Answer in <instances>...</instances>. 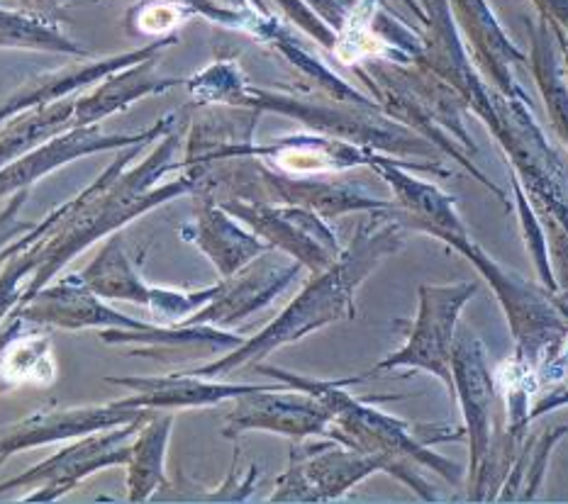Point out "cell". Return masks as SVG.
Wrapping results in <instances>:
<instances>
[{
    "label": "cell",
    "instance_id": "29",
    "mask_svg": "<svg viewBox=\"0 0 568 504\" xmlns=\"http://www.w3.org/2000/svg\"><path fill=\"white\" fill-rule=\"evenodd\" d=\"M0 49H22V52H47L77 59H95L93 52L73 42L61 32L54 20L37 10L0 8Z\"/></svg>",
    "mask_w": 568,
    "mask_h": 504
},
{
    "label": "cell",
    "instance_id": "8",
    "mask_svg": "<svg viewBox=\"0 0 568 504\" xmlns=\"http://www.w3.org/2000/svg\"><path fill=\"white\" fill-rule=\"evenodd\" d=\"M478 288L476 280H456L444 282V286L423 282L417 288V315L407 329L405 343L398 351L381 359L374 368H368L364 376H356L359 383L383 373H393L398 368H410V371H423L437 378L454 402V343L456 335H459L464 307L476 298Z\"/></svg>",
    "mask_w": 568,
    "mask_h": 504
},
{
    "label": "cell",
    "instance_id": "15",
    "mask_svg": "<svg viewBox=\"0 0 568 504\" xmlns=\"http://www.w3.org/2000/svg\"><path fill=\"white\" fill-rule=\"evenodd\" d=\"M174 127L176 117L166 115L162 120H156L152 127L134 134H105L101 125L73 127L61 132L42 146H37L30 154H24L12 164L0 168V203L10 198L12 193L32 188L37 181L54 174L61 166L77 162V158L93 156L101 152H122L134 144H152L166 137L169 132H174Z\"/></svg>",
    "mask_w": 568,
    "mask_h": 504
},
{
    "label": "cell",
    "instance_id": "32",
    "mask_svg": "<svg viewBox=\"0 0 568 504\" xmlns=\"http://www.w3.org/2000/svg\"><path fill=\"white\" fill-rule=\"evenodd\" d=\"M240 463V451L234 453L232 469L225 477V483L217 487H203L193 483L191 477L176 475L174 481H169L159 493L154 495V502H207V504H217V502H246L254 495V487L258 481V465L254 463L246 475H240L237 471Z\"/></svg>",
    "mask_w": 568,
    "mask_h": 504
},
{
    "label": "cell",
    "instance_id": "41",
    "mask_svg": "<svg viewBox=\"0 0 568 504\" xmlns=\"http://www.w3.org/2000/svg\"><path fill=\"white\" fill-rule=\"evenodd\" d=\"M398 3L410 10L419 22H425V8H423V3H419V0H398Z\"/></svg>",
    "mask_w": 568,
    "mask_h": 504
},
{
    "label": "cell",
    "instance_id": "2",
    "mask_svg": "<svg viewBox=\"0 0 568 504\" xmlns=\"http://www.w3.org/2000/svg\"><path fill=\"white\" fill-rule=\"evenodd\" d=\"M405 232L407 229L390 215V210L368 213L337 261L307 280L276 319H271L256 337L244 339L240 347L230 349L222 359L191 368L189 373L203 378L240 373L317 329L354 319L356 292L388 256H395L405 247Z\"/></svg>",
    "mask_w": 568,
    "mask_h": 504
},
{
    "label": "cell",
    "instance_id": "14",
    "mask_svg": "<svg viewBox=\"0 0 568 504\" xmlns=\"http://www.w3.org/2000/svg\"><path fill=\"white\" fill-rule=\"evenodd\" d=\"M217 203L262 237L271 249H278L303 264L311 276L323 274L344 251L337 232L327 225V219L307 207L237 198Z\"/></svg>",
    "mask_w": 568,
    "mask_h": 504
},
{
    "label": "cell",
    "instance_id": "1",
    "mask_svg": "<svg viewBox=\"0 0 568 504\" xmlns=\"http://www.w3.org/2000/svg\"><path fill=\"white\" fill-rule=\"evenodd\" d=\"M142 146L146 144L122 150L89 188H83L77 198L59 205L54 213L42 219V264L28 282L24 300H30L49 280H54L61 268L71 264L81 251L93 247L95 241L103 237L108 239L138 217L181 198V195H193L195 183L186 174L162 183L171 171H181V134L169 132L142 164L125 171L132 158L142 154Z\"/></svg>",
    "mask_w": 568,
    "mask_h": 504
},
{
    "label": "cell",
    "instance_id": "16",
    "mask_svg": "<svg viewBox=\"0 0 568 504\" xmlns=\"http://www.w3.org/2000/svg\"><path fill=\"white\" fill-rule=\"evenodd\" d=\"M305 270L303 264L278 249H268L237 274L220 280V292L201 310H195L183 325L232 327L242 322L266 305L274 302L283 290H288Z\"/></svg>",
    "mask_w": 568,
    "mask_h": 504
},
{
    "label": "cell",
    "instance_id": "10",
    "mask_svg": "<svg viewBox=\"0 0 568 504\" xmlns=\"http://www.w3.org/2000/svg\"><path fill=\"white\" fill-rule=\"evenodd\" d=\"M144 420L71 439V444L59 449L49 459L0 483V495L10 490H32L22 502H57L98 471L128 465L132 439Z\"/></svg>",
    "mask_w": 568,
    "mask_h": 504
},
{
    "label": "cell",
    "instance_id": "37",
    "mask_svg": "<svg viewBox=\"0 0 568 504\" xmlns=\"http://www.w3.org/2000/svg\"><path fill=\"white\" fill-rule=\"evenodd\" d=\"M30 198V188L12 193L10 198L0 203V251H3L8 244L20 239L22 235H28L37 227V223H30V219L22 217V207Z\"/></svg>",
    "mask_w": 568,
    "mask_h": 504
},
{
    "label": "cell",
    "instance_id": "26",
    "mask_svg": "<svg viewBox=\"0 0 568 504\" xmlns=\"http://www.w3.org/2000/svg\"><path fill=\"white\" fill-rule=\"evenodd\" d=\"M529 34V69H532L535 83L547 107V115L554 132L568 150V81L564 73V61L549 22L545 18L525 20Z\"/></svg>",
    "mask_w": 568,
    "mask_h": 504
},
{
    "label": "cell",
    "instance_id": "17",
    "mask_svg": "<svg viewBox=\"0 0 568 504\" xmlns=\"http://www.w3.org/2000/svg\"><path fill=\"white\" fill-rule=\"evenodd\" d=\"M10 317H20L24 325L64 331L83 329H138L146 331L154 325L140 322L110 307L101 295L83 282L79 274L49 280L30 300H24Z\"/></svg>",
    "mask_w": 568,
    "mask_h": 504
},
{
    "label": "cell",
    "instance_id": "11",
    "mask_svg": "<svg viewBox=\"0 0 568 504\" xmlns=\"http://www.w3.org/2000/svg\"><path fill=\"white\" fill-rule=\"evenodd\" d=\"M454 395L462 408L464 434L468 441V465H466V490L474 495L496 439V404L498 383L496 371L490 368L488 349L474 329L459 327L454 343Z\"/></svg>",
    "mask_w": 568,
    "mask_h": 504
},
{
    "label": "cell",
    "instance_id": "31",
    "mask_svg": "<svg viewBox=\"0 0 568 504\" xmlns=\"http://www.w3.org/2000/svg\"><path fill=\"white\" fill-rule=\"evenodd\" d=\"M57 366L52 359V343L47 337H28L24 322L16 329L0 353V383L22 385V383H52Z\"/></svg>",
    "mask_w": 568,
    "mask_h": 504
},
{
    "label": "cell",
    "instance_id": "7",
    "mask_svg": "<svg viewBox=\"0 0 568 504\" xmlns=\"http://www.w3.org/2000/svg\"><path fill=\"white\" fill-rule=\"evenodd\" d=\"M439 241L464 256L468 264H474L478 276L488 282L493 295H496L505 319H508L515 356H520V359L537 368V363L568 335V319L557 300H554V292H549L541 282L537 286V282L527 280L488 256L484 247L468 235L466 223L444 232Z\"/></svg>",
    "mask_w": 568,
    "mask_h": 504
},
{
    "label": "cell",
    "instance_id": "44",
    "mask_svg": "<svg viewBox=\"0 0 568 504\" xmlns=\"http://www.w3.org/2000/svg\"><path fill=\"white\" fill-rule=\"evenodd\" d=\"M6 461H8L6 456H0V469H3V465H6Z\"/></svg>",
    "mask_w": 568,
    "mask_h": 504
},
{
    "label": "cell",
    "instance_id": "21",
    "mask_svg": "<svg viewBox=\"0 0 568 504\" xmlns=\"http://www.w3.org/2000/svg\"><path fill=\"white\" fill-rule=\"evenodd\" d=\"M181 40L179 34H166L159 37V40H152L150 44H144L140 49H130V52H122L108 59H91V61H81V64H73L67 69H54V71H44L40 76L30 79L20 89L8 95L3 105H0V125L8 122L10 117H16L24 110L37 107V105H49L57 101H64L71 93H77L85 85H95L101 83L110 73H115L125 66L140 64V61L150 59V56H162L166 49L176 47Z\"/></svg>",
    "mask_w": 568,
    "mask_h": 504
},
{
    "label": "cell",
    "instance_id": "3",
    "mask_svg": "<svg viewBox=\"0 0 568 504\" xmlns=\"http://www.w3.org/2000/svg\"><path fill=\"white\" fill-rule=\"evenodd\" d=\"M252 371L276 378L278 383L311 392V395L323 400L332 412V420H335L332 439L342 441V444L352 449L381 456L390 465V477L400 481L423 502H439L435 487L425 477V471L439 475L444 483L454 487L466 485L464 465L432 451L435 444L466 439L464 429L413 424L400 420V416L383 412L376 404L381 398L362 400L352 395L349 385H359V378L356 376L344 380H317L286 371V368L266 361L252 366Z\"/></svg>",
    "mask_w": 568,
    "mask_h": 504
},
{
    "label": "cell",
    "instance_id": "39",
    "mask_svg": "<svg viewBox=\"0 0 568 504\" xmlns=\"http://www.w3.org/2000/svg\"><path fill=\"white\" fill-rule=\"evenodd\" d=\"M554 37H557V44H559V52H561V61H564V73H566V81H568V32H564L557 24H549Z\"/></svg>",
    "mask_w": 568,
    "mask_h": 504
},
{
    "label": "cell",
    "instance_id": "20",
    "mask_svg": "<svg viewBox=\"0 0 568 504\" xmlns=\"http://www.w3.org/2000/svg\"><path fill=\"white\" fill-rule=\"evenodd\" d=\"M456 24L480 76L498 93L515 97L527 93L515 76L517 64L529 56L505 32L488 0H449Z\"/></svg>",
    "mask_w": 568,
    "mask_h": 504
},
{
    "label": "cell",
    "instance_id": "33",
    "mask_svg": "<svg viewBox=\"0 0 568 504\" xmlns=\"http://www.w3.org/2000/svg\"><path fill=\"white\" fill-rule=\"evenodd\" d=\"M510 183H513V195H515V207H517V223H520L525 249H527L529 258H532L535 270H537V276H539V282L549 292H559L557 276H554V264H551L547 229H545V225H541V219H539V215L535 210V205L529 203L527 191L523 188L520 178L515 176V171H510Z\"/></svg>",
    "mask_w": 568,
    "mask_h": 504
},
{
    "label": "cell",
    "instance_id": "19",
    "mask_svg": "<svg viewBox=\"0 0 568 504\" xmlns=\"http://www.w3.org/2000/svg\"><path fill=\"white\" fill-rule=\"evenodd\" d=\"M237 156H256L268 166L293 176H337L354 168L374 171L388 154L337 137H327V134L307 132L288 134V137H278L271 144L252 142L250 146H242L232 158Z\"/></svg>",
    "mask_w": 568,
    "mask_h": 504
},
{
    "label": "cell",
    "instance_id": "28",
    "mask_svg": "<svg viewBox=\"0 0 568 504\" xmlns=\"http://www.w3.org/2000/svg\"><path fill=\"white\" fill-rule=\"evenodd\" d=\"M73 115H77V101H57L49 105H37L24 113L3 122L0 130V168L16 162V158L30 154L57 134L73 130Z\"/></svg>",
    "mask_w": 568,
    "mask_h": 504
},
{
    "label": "cell",
    "instance_id": "38",
    "mask_svg": "<svg viewBox=\"0 0 568 504\" xmlns=\"http://www.w3.org/2000/svg\"><path fill=\"white\" fill-rule=\"evenodd\" d=\"M568 404V373L557 380L554 385L541 388L535 398L532 404V420H539V416H545L549 412H557L559 408H566Z\"/></svg>",
    "mask_w": 568,
    "mask_h": 504
},
{
    "label": "cell",
    "instance_id": "9",
    "mask_svg": "<svg viewBox=\"0 0 568 504\" xmlns=\"http://www.w3.org/2000/svg\"><path fill=\"white\" fill-rule=\"evenodd\" d=\"M376 473L390 475V465L374 453L335 439L293 441L288 469L276 477L268 502H335Z\"/></svg>",
    "mask_w": 568,
    "mask_h": 504
},
{
    "label": "cell",
    "instance_id": "4",
    "mask_svg": "<svg viewBox=\"0 0 568 504\" xmlns=\"http://www.w3.org/2000/svg\"><path fill=\"white\" fill-rule=\"evenodd\" d=\"M217 105L254 107L258 113H276L301 122L303 127L327 137L368 146L410 164L417 174L447 178L452 171L442 164V152L435 144L419 137L410 127L388 117L378 105L342 103L325 93L298 89H266L244 76L240 64H232L217 83Z\"/></svg>",
    "mask_w": 568,
    "mask_h": 504
},
{
    "label": "cell",
    "instance_id": "30",
    "mask_svg": "<svg viewBox=\"0 0 568 504\" xmlns=\"http://www.w3.org/2000/svg\"><path fill=\"white\" fill-rule=\"evenodd\" d=\"M568 436V426H545L541 432H529L523 441L520 451L510 465L508 475L500 485L498 502H535L539 497V490L547 481V469L554 449L559 441Z\"/></svg>",
    "mask_w": 568,
    "mask_h": 504
},
{
    "label": "cell",
    "instance_id": "13",
    "mask_svg": "<svg viewBox=\"0 0 568 504\" xmlns=\"http://www.w3.org/2000/svg\"><path fill=\"white\" fill-rule=\"evenodd\" d=\"M332 426L335 420L323 400L278 380L274 385H258L230 400L222 416L225 439H240L246 432L278 434L291 441L332 439Z\"/></svg>",
    "mask_w": 568,
    "mask_h": 504
},
{
    "label": "cell",
    "instance_id": "27",
    "mask_svg": "<svg viewBox=\"0 0 568 504\" xmlns=\"http://www.w3.org/2000/svg\"><path fill=\"white\" fill-rule=\"evenodd\" d=\"M174 429V412H154L132 439L128 471V502H152L166 477V449Z\"/></svg>",
    "mask_w": 568,
    "mask_h": 504
},
{
    "label": "cell",
    "instance_id": "12",
    "mask_svg": "<svg viewBox=\"0 0 568 504\" xmlns=\"http://www.w3.org/2000/svg\"><path fill=\"white\" fill-rule=\"evenodd\" d=\"M83 282L93 288L103 300H122L132 305H142L159 325H183L186 319L201 310L203 305L215 298L220 292V280L215 286L201 290H174V288H156L146 286L138 264L132 261L125 251L120 232L110 235L105 244L93 256V261L85 266L81 274Z\"/></svg>",
    "mask_w": 568,
    "mask_h": 504
},
{
    "label": "cell",
    "instance_id": "40",
    "mask_svg": "<svg viewBox=\"0 0 568 504\" xmlns=\"http://www.w3.org/2000/svg\"><path fill=\"white\" fill-rule=\"evenodd\" d=\"M22 325V319L20 317H10V322H8V327L0 331V353H3V349H6V343H8V339L16 335V329Z\"/></svg>",
    "mask_w": 568,
    "mask_h": 504
},
{
    "label": "cell",
    "instance_id": "22",
    "mask_svg": "<svg viewBox=\"0 0 568 504\" xmlns=\"http://www.w3.org/2000/svg\"><path fill=\"white\" fill-rule=\"evenodd\" d=\"M195 213L189 225L181 227V239L193 244L213 268L220 280L237 274L256 256L268 251V244L230 215L210 193H193Z\"/></svg>",
    "mask_w": 568,
    "mask_h": 504
},
{
    "label": "cell",
    "instance_id": "23",
    "mask_svg": "<svg viewBox=\"0 0 568 504\" xmlns=\"http://www.w3.org/2000/svg\"><path fill=\"white\" fill-rule=\"evenodd\" d=\"M105 383L130 390L128 398H120L130 408L159 412L217 408L258 388L250 383H225V380L193 376L189 371L164 376H110Z\"/></svg>",
    "mask_w": 568,
    "mask_h": 504
},
{
    "label": "cell",
    "instance_id": "34",
    "mask_svg": "<svg viewBox=\"0 0 568 504\" xmlns=\"http://www.w3.org/2000/svg\"><path fill=\"white\" fill-rule=\"evenodd\" d=\"M42 235V225H37ZM42 264L40 251V237H37L30 247L12 254L8 261L0 266V322L18 310L24 300V290L32 280L34 270Z\"/></svg>",
    "mask_w": 568,
    "mask_h": 504
},
{
    "label": "cell",
    "instance_id": "35",
    "mask_svg": "<svg viewBox=\"0 0 568 504\" xmlns=\"http://www.w3.org/2000/svg\"><path fill=\"white\" fill-rule=\"evenodd\" d=\"M193 18V10H189L179 0H150V3L138 6L128 16V30L140 37H166L176 24Z\"/></svg>",
    "mask_w": 568,
    "mask_h": 504
},
{
    "label": "cell",
    "instance_id": "24",
    "mask_svg": "<svg viewBox=\"0 0 568 504\" xmlns=\"http://www.w3.org/2000/svg\"><path fill=\"white\" fill-rule=\"evenodd\" d=\"M195 115L183 146L181 171H191L210 162L232 158L242 146L254 142V130L262 113L254 107L234 105H193Z\"/></svg>",
    "mask_w": 568,
    "mask_h": 504
},
{
    "label": "cell",
    "instance_id": "25",
    "mask_svg": "<svg viewBox=\"0 0 568 504\" xmlns=\"http://www.w3.org/2000/svg\"><path fill=\"white\" fill-rule=\"evenodd\" d=\"M159 56H150L110 73L101 83H95L91 93L77 97V115H73V127H91L101 125L108 117L118 113H125L130 105H134L142 97L162 95L171 89L186 83V79H164L156 73Z\"/></svg>",
    "mask_w": 568,
    "mask_h": 504
},
{
    "label": "cell",
    "instance_id": "6",
    "mask_svg": "<svg viewBox=\"0 0 568 504\" xmlns=\"http://www.w3.org/2000/svg\"><path fill=\"white\" fill-rule=\"evenodd\" d=\"M193 178V193H210L215 200H252V203H276L298 205L315 210L325 219L342 215H368L378 210H390L393 200L376 198L366 188L349 181H337L335 176H293L268 166L256 156L222 158L183 171Z\"/></svg>",
    "mask_w": 568,
    "mask_h": 504
},
{
    "label": "cell",
    "instance_id": "18",
    "mask_svg": "<svg viewBox=\"0 0 568 504\" xmlns=\"http://www.w3.org/2000/svg\"><path fill=\"white\" fill-rule=\"evenodd\" d=\"M154 412L159 410L130 408L122 400L108 404H85V408L34 412L18 422L0 426V456L10 459L12 453L20 451L103 432V429L144 420V416H152Z\"/></svg>",
    "mask_w": 568,
    "mask_h": 504
},
{
    "label": "cell",
    "instance_id": "36",
    "mask_svg": "<svg viewBox=\"0 0 568 504\" xmlns=\"http://www.w3.org/2000/svg\"><path fill=\"white\" fill-rule=\"evenodd\" d=\"M276 8L283 12V20L293 24L295 30L305 32L315 44L332 54L337 49V32L317 16V12L305 3V0H274Z\"/></svg>",
    "mask_w": 568,
    "mask_h": 504
},
{
    "label": "cell",
    "instance_id": "5",
    "mask_svg": "<svg viewBox=\"0 0 568 504\" xmlns=\"http://www.w3.org/2000/svg\"><path fill=\"white\" fill-rule=\"evenodd\" d=\"M352 71L362 79L383 113L435 144L442 156L454 158L468 176L496 195L500 205L510 207L505 191L476 164L478 146L468 134V120L474 113L459 91L427 69L400 61L372 59L352 66Z\"/></svg>",
    "mask_w": 568,
    "mask_h": 504
},
{
    "label": "cell",
    "instance_id": "42",
    "mask_svg": "<svg viewBox=\"0 0 568 504\" xmlns=\"http://www.w3.org/2000/svg\"><path fill=\"white\" fill-rule=\"evenodd\" d=\"M554 300H557V305L561 307V312H564L566 319H568V288H566V290H559V292H554Z\"/></svg>",
    "mask_w": 568,
    "mask_h": 504
},
{
    "label": "cell",
    "instance_id": "43",
    "mask_svg": "<svg viewBox=\"0 0 568 504\" xmlns=\"http://www.w3.org/2000/svg\"><path fill=\"white\" fill-rule=\"evenodd\" d=\"M217 3L227 6V8H237V10H242V8H252V6H254L252 0H217Z\"/></svg>",
    "mask_w": 568,
    "mask_h": 504
}]
</instances>
